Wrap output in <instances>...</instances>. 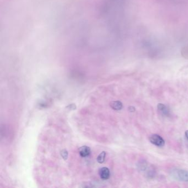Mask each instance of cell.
I'll return each instance as SVG.
<instances>
[{"mask_svg":"<svg viewBox=\"0 0 188 188\" xmlns=\"http://www.w3.org/2000/svg\"><path fill=\"white\" fill-rule=\"evenodd\" d=\"M172 176L177 180L188 182V172L183 169H175Z\"/></svg>","mask_w":188,"mask_h":188,"instance_id":"1","label":"cell"},{"mask_svg":"<svg viewBox=\"0 0 188 188\" xmlns=\"http://www.w3.org/2000/svg\"><path fill=\"white\" fill-rule=\"evenodd\" d=\"M149 141L158 147H162L165 144V140L162 137L157 134H153L149 138Z\"/></svg>","mask_w":188,"mask_h":188,"instance_id":"2","label":"cell"},{"mask_svg":"<svg viewBox=\"0 0 188 188\" xmlns=\"http://www.w3.org/2000/svg\"><path fill=\"white\" fill-rule=\"evenodd\" d=\"M99 176L103 180H107L109 178L110 173L109 169L106 167H103L100 169L99 172Z\"/></svg>","mask_w":188,"mask_h":188,"instance_id":"3","label":"cell"},{"mask_svg":"<svg viewBox=\"0 0 188 188\" xmlns=\"http://www.w3.org/2000/svg\"><path fill=\"white\" fill-rule=\"evenodd\" d=\"M79 153L82 157L88 156L90 153V149L89 147L84 146L79 149Z\"/></svg>","mask_w":188,"mask_h":188,"instance_id":"4","label":"cell"},{"mask_svg":"<svg viewBox=\"0 0 188 188\" xmlns=\"http://www.w3.org/2000/svg\"><path fill=\"white\" fill-rule=\"evenodd\" d=\"M158 111L161 113V114L164 115L165 116L168 115L169 110L166 106H165L163 104L160 103L157 106Z\"/></svg>","mask_w":188,"mask_h":188,"instance_id":"5","label":"cell"},{"mask_svg":"<svg viewBox=\"0 0 188 188\" xmlns=\"http://www.w3.org/2000/svg\"><path fill=\"white\" fill-rule=\"evenodd\" d=\"M110 106L115 110H120L122 108V104L120 101H114L111 102Z\"/></svg>","mask_w":188,"mask_h":188,"instance_id":"6","label":"cell"},{"mask_svg":"<svg viewBox=\"0 0 188 188\" xmlns=\"http://www.w3.org/2000/svg\"><path fill=\"white\" fill-rule=\"evenodd\" d=\"M106 156V152L103 151V152H102V153H100L98 157H97V161H98V163H103V162H104V161H105Z\"/></svg>","mask_w":188,"mask_h":188,"instance_id":"7","label":"cell"},{"mask_svg":"<svg viewBox=\"0 0 188 188\" xmlns=\"http://www.w3.org/2000/svg\"><path fill=\"white\" fill-rule=\"evenodd\" d=\"M181 53L183 57H184V58L188 59V45L182 48Z\"/></svg>","mask_w":188,"mask_h":188,"instance_id":"8","label":"cell"},{"mask_svg":"<svg viewBox=\"0 0 188 188\" xmlns=\"http://www.w3.org/2000/svg\"><path fill=\"white\" fill-rule=\"evenodd\" d=\"M61 156H62V157H63L65 160L67 159V156H68V153H67V151H66V150H63V151L61 152Z\"/></svg>","mask_w":188,"mask_h":188,"instance_id":"9","label":"cell"},{"mask_svg":"<svg viewBox=\"0 0 188 188\" xmlns=\"http://www.w3.org/2000/svg\"><path fill=\"white\" fill-rule=\"evenodd\" d=\"M129 110L130 111H131V112H133L135 110V108L133 107V106H130L129 107Z\"/></svg>","mask_w":188,"mask_h":188,"instance_id":"10","label":"cell"},{"mask_svg":"<svg viewBox=\"0 0 188 188\" xmlns=\"http://www.w3.org/2000/svg\"><path fill=\"white\" fill-rule=\"evenodd\" d=\"M185 137H186V139L188 140V130H187L185 133Z\"/></svg>","mask_w":188,"mask_h":188,"instance_id":"11","label":"cell"}]
</instances>
